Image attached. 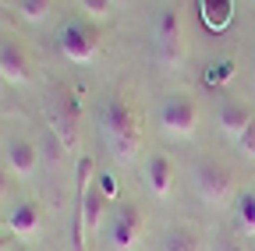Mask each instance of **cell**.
I'll use <instances>...</instances> for the list:
<instances>
[{"instance_id":"23","label":"cell","mask_w":255,"mask_h":251,"mask_svg":"<svg viewBox=\"0 0 255 251\" xmlns=\"http://www.w3.org/2000/svg\"><path fill=\"white\" fill-rule=\"evenodd\" d=\"M11 195V170L0 163V198H7Z\"/></svg>"},{"instance_id":"10","label":"cell","mask_w":255,"mask_h":251,"mask_svg":"<svg viewBox=\"0 0 255 251\" xmlns=\"http://www.w3.org/2000/svg\"><path fill=\"white\" fill-rule=\"evenodd\" d=\"M252 120H255V113H252V106L241 103V99H223L220 110H216V124H220V131L227 135L231 142H238V138L252 128Z\"/></svg>"},{"instance_id":"5","label":"cell","mask_w":255,"mask_h":251,"mask_svg":"<svg viewBox=\"0 0 255 251\" xmlns=\"http://www.w3.org/2000/svg\"><path fill=\"white\" fill-rule=\"evenodd\" d=\"M107 241L114 251H135V244L142 241V209L135 202H117L110 212H107Z\"/></svg>"},{"instance_id":"3","label":"cell","mask_w":255,"mask_h":251,"mask_svg":"<svg viewBox=\"0 0 255 251\" xmlns=\"http://www.w3.org/2000/svg\"><path fill=\"white\" fill-rule=\"evenodd\" d=\"M46 124L50 135L64 145V149H78V135H82V110L71 88L53 85L46 96Z\"/></svg>"},{"instance_id":"7","label":"cell","mask_w":255,"mask_h":251,"mask_svg":"<svg viewBox=\"0 0 255 251\" xmlns=\"http://www.w3.org/2000/svg\"><path fill=\"white\" fill-rule=\"evenodd\" d=\"M159 128L170 138H191L199 131V106L195 99H188L184 92H170V96L159 103Z\"/></svg>"},{"instance_id":"17","label":"cell","mask_w":255,"mask_h":251,"mask_svg":"<svg viewBox=\"0 0 255 251\" xmlns=\"http://www.w3.org/2000/svg\"><path fill=\"white\" fill-rule=\"evenodd\" d=\"M234 68H238L234 60H231V57H223V60H216V64H209V68H206L202 82H206L209 88H223V85L234 78Z\"/></svg>"},{"instance_id":"24","label":"cell","mask_w":255,"mask_h":251,"mask_svg":"<svg viewBox=\"0 0 255 251\" xmlns=\"http://www.w3.org/2000/svg\"><path fill=\"white\" fill-rule=\"evenodd\" d=\"M252 88H255V60H252Z\"/></svg>"},{"instance_id":"9","label":"cell","mask_w":255,"mask_h":251,"mask_svg":"<svg viewBox=\"0 0 255 251\" xmlns=\"http://www.w3.org/2000/svg\"><path fill=\"white\" fill-rule=\"evenodd\" d=\"M142 177H145V187L156 198H170V191H174V163H170V156L149 152V160L142 163Z\"/></svg>"},{"instance_id":"6","label":"cell","mask_w":255,"mask_h":251,"mask_svg":"<svg viewBox=\"0 0 255 251\" xmlns=\"http://www.w3.org/2000/svg\"><path fill=\"white\" fill-rule=\"evenodd\" d=\"M57 50L71 64H92L100 57V32L89 21H64L57 28Z\"/></svg>"},{"instance_id":"20","label":"cell","mask_w":255,"mask_h":251,"mask_svg":"<svg viewBox=\"0 0 255 251\" xmlns=\"http://www.w3.org/2000/svg\"><path fill=\"white\" fill-rule=\"evenodd\" d=\"M96 187H100V191L107 195V198H117V177L110 173V170H96Z\"/></svg>"},{"instance_id":"14","label":"cell","mask_w":255,"mask_h":251,"mask_svg":"<svg viewBox=\"0 0 255 251\" xmlns=\"http://www.w3.org/2000/svg\"><path fill=\"white\" fill-rule=\"evenodd\" d=\"M199 11L209 32H223L234 21V0H199Z\"/></svg>"},{"instance_id":"22","label":"cell","mask_w":255,"mask_h":251,"mask_svg":"<svg viewBox=\"0 0 255 251\" xmlns=\"http://www.w3.org/2000/svg\"><path fill=\"white\" fill-rule=\"evenodd\" d=\"M213 251H248V248H245L234 234H220V237H216V244H213Z\"/></svg>"},{"instance_id":"16","label":"cell","mask_w":255,"mask_h":251,"mask_svg":"<svg viewBox=\"0 0 255 251\" xmlns=\"http://www.w3.org/2000/svg\"><path fill=\"white\" fill-rule=\"evenodd\" d=\"M234 205H238V227H241V234L255 237V191H241L234 198Z\"/></svg>"},{"instance_id":"11","label":"cell","mask_w":255,"mask_h":251,"mask_svg":"<svg viewBox=\"0 0 255 251\" xmlns=\"http://www.w3.org/2000/svg\"><path fill=\"white\" fill-rule=\"evenodd\" d=\"M4 167L14 177H32L36 167H39V149L32 145L28 138H7V145H4Z\"/></svg>"},{"instance_id":"21","label":"cell","mask_w":255,"mask_h":251,"mask_svg":"<svg viewBox=\"0 0 255 251\" xmlns=\"http://www.w3.org/2000/svg\"><path fill=\"white\" fill-rule=\"evenodd\" d=\"M234 145H238V152L245 156V160H255V120H252V128H248Z\"/></svg>"},{"instance_id":"13","label":"cell","mask_w":255,"mask_h":251,"mask_svg":"<svg viewBox=\"0 0 255 251\" xmlns=\"http://www.w3.org/2000/svg\"><path fill=\"white\" fill-rule=\"evenodd\" d=\"M7 227H11V234H18V237L39 234V227H43V209H39L36 202H18V205L11 209V216H7Z\"/></svg>"},{"instance_id":"15","label":"cell","mask_w":255,"mask_h":251,"mask_svg":"<svg viewBox=\"0 0 255 251\" xmlns=\"http://www.w3.org/2000/svg\"><path fill=\"white\" fill-rule=\"evenodd\" d=\"M159 251H202V237L191 227H174L159 237Z\"/></svg>"},{"instance_id":"8","label":"cell","mask_w":255,"mask_h":251,"mask_svg":"<svg viewBox=\"0 0 255 251\" xmlns=\"http://www.w3.org/2000/svg\"><path fill=\"white\" fill-rule=\"evenodd\" d=\"M156 53L159 60L177 71L184 64V36H181V11L177 7H163L156 21Z\"/></svg>"},{"instance_id":"12","label":"cell","mask_w":255,"mask_h":251,"mask_svg":"<svg viewBox=\"0 0 255 251\" xmlns=\"http://www.w3.org/2000/svg\"><path fill=\"white\" fill-rule=\"evenodd\" d=\"M0 75L7 78V85H25L32 78L28 71V57L14 39H0Z\"/></svg>"},{"instance_id":"25","label":"cell","mask_w":255,"mask_h":251,"mask_svg":"<svg viewBox=\"0 0 255 251\" xmlns=\"http://www.w3.org/2000/svg\"><path fill=\"white\" fill-rule=\"evenodd\" d=\"M4 85H7V78H4V75H0V92H4Z\"/></svg>"},{"instance_id":"27","label":"cell","mask_w":255,"mask_h":251,"mask_svg":"<svg viewBox=\"0 0 255 251\" xmlns=\"http://www.w3.org/2000/svg\"><path fill=\"white\" fill-rule=\"evenodd\" d=\"M124 4H128V0H114V7H124Z\"/></svg>"},{"instance_id":"4","label":"cell","mask_w":255,"mask_h":251,"mask_svg":"<svg viewBox=\"0 0 255 251\" xmlns=\"http://www.w3.org/2000/svg\"><path fill=\"white\" fill-rule=\"evenodd\" d=\"M191 184H195V195L209 205V209H227L238 191H234V173L223 167L220 160H199L191 167Z\"/></svg>"},{"instance_id":"18","label":"cell","mask_w":255,"mask_h":251,"mask_svg":"<svg viewBox=\"0 0 255 251\" xmlns=\"http://www.w3.org/2000/svg\"><path fill=\"white\" fill-rule=\"evenodd\" d=\"M18 11H21V18H25V21L39 25V21H46V18H50L53 0H18Z\"/></svg>"},{"instance_id":"28","label":"cell","mask_w":255,"mask_h":251,"mask_svg":"<svg viewBox=\"0 0 255 251\" xmlns=\"http://www.w3.org/2000/svg\"><path fill=\"white\" fill-rule=\"evenodd\" d=\"M4 223H7V219H4V212H0V230H4Z\"/></svg>"},{"instance_id":"1","label":"cell","mask_w":255,"mask_h":251,"mask_svg":"<svg viewBox=\"0 0 255 251\" xmlns=\"http://www.w3.org/2000/svg\"><path fill=\"white\" fill-rule=\"evenodd\" d=\"M100 128L117 163H135L142 152V120L124 96H107L100 110Z\"/></svg>"},{"instance_id":"26","label":"cell","mask_w":255,"mask_h":251,"mask_svg":"<svg viewBox=\"0 0 255 251\" xmlns=\"http://www.w3.org/2000/svg\"><path fill=\"white\" fill-rule=\"evenodd\" d=\"M0 251H7V241H4V237H0Z\"/></svg>"},{"instance_id":"2","label":"cell","mask_w":255,"mask_h":251,"mask_svg":"<svg viewBox=\"0 0 255 251\" xmlns=\"http://www.w3.org/2000/svg\"><path fill=\"white\" fill-rule=\"evenodd\" d=\"M78 187H82V209H78V237H75V248L85 251V241L107 223V195L96 187L92 180V160L82 156L78 160Z\"/></svg>"},{"instance_id":"19","label":"cell","mask_w":255,"mask_h":251,"mask_svg":"<svg viewBox=\"0 0 255 251\" xmlns=\"http://www.w3.org/2000/svg\"><path fill=\"white\" fill-rule=\"evenodd\" d=\"M78 7L85 11V18L92 21H107L114 14V0H78Z\"/></svg>"}]
</instances>
